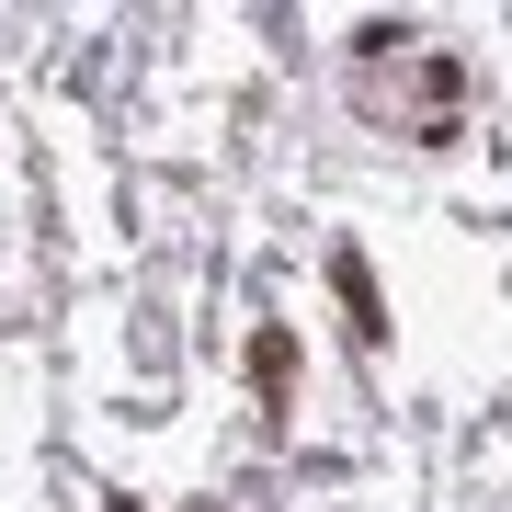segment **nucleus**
<instances>
[{
	"mask_svg": "<svg viewBox=\"0 0 512 512\" xmlns=\"http://www.w3.org/2000/svg\"><path fill=\"white\" fill-rule=\"evenodd\" d=\"M330 285H342L353 330H365V342H387V296H376V274H365V251H342V262H330Z\"/></svg>",
	"mask_w": 512,
	"mask_h": 512,
	"instance_id": "nucleus-1",
	"label": "nucleus"
},
{
	"mask_svg": "<svg viewBox=\"0 0 512 512\" xmlns=\"http://www.w3.org/2000/svg\"><path fill=\"white\" fill-rule=\"evenodd\" d=\"M251 387H262V399H285V387H296V330H285V319L251 330Z\"/></svg>",
	"mask_w": 512,
	"mask_h": 512,
	"instance_id": "nucleus-2",
	"label": "nucleus"
}]
</instances>
